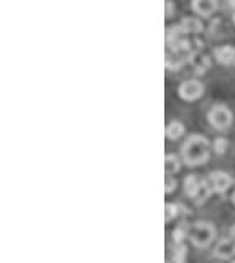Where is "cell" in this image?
<instances>
[{
  "instance_id": "4",
  "label": "cell",
  "mask_w": 235,
  "mask_h": 263,
  "mask_svg": "<svg viewBox=\"0 0 235 263\" xmlns=\"http://www.w3.org/2000/svg\"><path fill=\"white\" fill-rule=\"evenodd\" d=\"M202 92H204V86L194 79L184 81L183 84L179 86V95H181V99H184V100H196L201 97Z\"/></svg>"
},
{
  "instance_id": "1",
  "label": "cell",
  "mask_w": 235,
  "mask_h": 263,
  "mask_svg": "<svg viewBox=\"0 0 235 263\" xmlns=\"http://www.w3.org/2000/svg\"><path fill=\"white\" fill-rule=\"evenodd\" d=\"M181 153L187 166H199L209 158V142L202 135H191L184 142Z\"/></svg>"
},
{
  "instance_id": "16",
  "label": "cell",
  "mask_w": 235,
  "mask_h": 263,
  "mask_svg": "<svg viewBox=\"0 0 235 263\" xmlns=\"http://www.w3.org/2000/svg\"><path fill=\"white\" fill-rule=\"evenodd\" d=\"M186 234H189V230H186L184 227H178V229H176V230L173 232V240H174V243H176V245H178V243H183Z\"/></svg>"
},
{
  "instance_id": "8",
  "label": "cell",
  "mask_w": 235,
  "mask_h": 263,
  "mask_svg": "<svg viewBox=\"0 0 235 263\" xmlns=\"http://www.w3.org/2000/svg\"><path fill=\"white\" fill-rule=\"evenodd\" d=\"M192 9L199 15L209 17L217 9V0H192Z\"/></svg>"
},
{
  "instance_id": "10",
  "label": "cell",
  "mask_w": 235,
  "mask_h": 263,
  "mask_svg": "<svg viewBox=\"0 0 235 263\" xmlns=\"http://www.w3.org/2000/svg\"><path fill=\"white\" fill-rule=\"evenodd\" d=\"M183 134H184V125L181 123V122H178V120H173L166 127V137H168L169 140L179 139V137L183 135Z\"/></svg>"
},
{
  "instance_id": "23",
  "label": "cell",
  "mask_w": 235,
  "mask_h": 263,
  "mask_svg": "<svg viewBox=\"0 0 235 263\" xmlns=\"http://www.w3.org/2000/svg\"><path fill=\"white\" fill-rule=\"evenodd\" d=\"M232 263H235V260H233V261H232Z\"/></svg>"
},
{
  "instance_id": "15",
  "label": "cell",
  "mask_w": 235,
  "mask_h": 263,
  "mask_svg": "<svg viewBox=\"0 0 235 263\" xmlns=\"http://www.w3.org/2000/svg\"><path fill=\"white\" fill-rule=\"evenodd\" d=\"M176 216H178V206L166 204V207H164V220L169 222V220H173Z\"/></svg>"
},
{
  "instance_id": "11",
  "label": "cell",
  "mask_w": 235,
  "mask_h": 263,
  "mask_svg": "<svg viewBox=\"0 0 235 263\" xmlns=\"http://www.w3.org/2000/svg\"><path fill=\"white\" fill-rule=\"evenodd\" d=\"M201 183L202 181H199V179L196 178V176H187L186 179H184V193L187 194V196H191V197H194L196 196V193H197V189H199V186H201Z\"/></svg>"
},
{
  "instance_id": "14",
  "label": "cell",
  "mask_w": 235,
  "mask_h": 263,
  "mask_svg": "<svg viewBox=\"0 0 235 263\" xmlns=\"http://www.w3.org/2000/svg\"><path fill=\"white\" fill-rule=\"evenodd\" d=\"M227 147H228L227 139H222V137H219V139L214 140V150H215L217 155H224L225 150H227Z\"/></svg>"
},
{
  "instance_id": "6",
  "label": "cell",
  "mask_w": 235,
  "mask_h": 263,
  "mask_svg": "<svg viewBox=\"0 0 235 263\" xmlns=\"http://www.w3.org/2000/svg\"><path fill=\"white\" fill-rule=\"evenodd\" d=\"M214 53H215L217 61H219L220 64L235 66V46H230V45L219 46Z\"/></svg>"
},
{
  "instance_id": "19",
  "label": "cell",
  "mask_w": 235,
  "mask_h": 263,
  "mask_svg": "<svg viewBox=\"0 0 235 263\" xmlns=\"http://www.w3.org/2000/svg\"><path fill=\"white\" fill-rule=\"evenodd\" d=\"M230 235H232V238H233V240H235V225L232 227V232H230Z\"/></svg>"
},
{
  "instance_id": "21",
  "label": "cell",
  "mask_w": 235,
  "mask_h": 263,
  "mask_svg": "<svg viewBox=\"0 0 235 263\" xmlns=\"http://www.w3.org/2000/svg\"><path fill=\"white\" fill-rule=\"evenodd\" d=\"M232 202H233V204H235V191H233V193H232Z\"/></svg>"
},
{
  "instance_id": "5",
  "label": "cell",
  "mask_w": 235,
  "mask_h": 263,
  "mask_svg": "<svg viewBox=\"0 0 235 263\" xmlns=\"http://www.w3.org/2000/svg\"><path fill=\"white\" fill-rule=\"evenodd\" d=\"M209 184L212 186L214 191H217V193H220V194H224L225 191L230 188L232 179L224 171H214V173H210V176H209Z\"/></svg>"
},
{
  "instance_id": "20",
  "label": "cell",
  "mask_w": 235,
  "mask_h": 263,
  "mask_svg": "<svg viewBox=\"0 0 235 263\" xmlns=\"http://www.w3.org/2000/svg\"><path fill=\"white\" fill-rule=\"evenodd\" d=\"M228 5H230V7H233V9H235V0H228Z\"/></svg>"
},
{
  "instance_id": "17",
  "label": "cell",
  "mask_w": 235,
  "mask_h": 263,
  "mask_svg": "<svg viewBox=\"0 0 235 263\" xmlns=\"http://www.w3.org/2000/svg\"><path fill=\"white\" fill-rule=\"evenodd\" d=\"M174 188H176V181H174V179H173L171 176L168 175V178L164 179V193L169 194Z\"/></svg>"
},
{
  "instance_id": "2",
  "label": "cell",
  "mask_w": 235,
  "mask_h": 263,
  "mask_svg": "<svg viewBox=\"0 0 235 263\" xmlns=\"http://www.w3.org/2000/svg\"><path fill=\"white\" fill-rule=\"evenodd\" d=\"M189 238L191 242L196 245V247H207V245L212 242V238L215 235V230L212 224L209 222H196L194 225L189 229Z\"/></svg>"
},
{
  "instance_id": "18",
  "label": "cell",
  "mask_w": 235,
  "mask_h": 263,
  "mask_svg": "<svg viewBox=\"0 0 235 263\" xmlns=\"http://www.w3.org/2000/svg\"><path fill=\"white\" fill-rule=\"evenodd\" d=\"M173 14V4L171 2H166V17H169Z\"/></svg>"
},
{
  "instance_id": "12",
  "label": "cell",
  "mask_w": 235,
  "mask_h": 263,
  "mask_svg": "<svg viewBox=\"0 0 235 263\" xmlns=\"http://www.w3.org/2000/svg\"><path fill=\"white\" fill-rule=\"evenodd\" d=\"M179 168H181V165H179L178 157H174V155H166V157H164V173H166V175L178 173Z\"/></svg>"
},
{
  "instance_id": "3",
  "label": "cell",
  "mask_w": 235,
  "mask_h": 263,
  "mask_svg": "<svg viewBox=\"0 0 235 263\" xmlns=\"http://www.w3.org/2000/svg\"><path fill=\"white\" fill-rule=\"evenodd\" d=\"M207 118H209V122H210V125H212L214 128L225 130V128L230 127L233 115H232V112L228 110L225 105H214L212 109L209 110Z\"/></svg>"
},
{
  "instance_id": "13",
  "label": "cell",
  "mask_w": 235,
  "mask_h": 263,
  "mask_svg": "<svg viewBox=\"0 0 235 263\" xmlns=\"http://www.w3.org/2000/svg\"><path fill=\"white\" fill-rule=\"evenodd\" d=\"M186 258V247L183 243H178L173 250V260L174 263H183Z\"/></svg>"
},
{
  "instance_id": "22",
  "label": "cell",
  "mask_w": 235,
  "mask_h": 263,
  "mask_svg": "<svg viewBox=\"0 0 235 263\" xmlns=\"http://www.w3.org/2000/svg\"><path fill=\"white\" fill-rule=\"evenodd\" d=\"M233 22H235V14H233Z\"/></svg>"
},
{
  "instance_id": "9",
  "label": "cell",
  "mask_w": 235,
  "mask_h": 263,
  "mask_svg": "<svg viewBox=\"0 0 235 263\" xmlns=\"http://www.w3.org/2000/svg\"><path fill=\"white\" fill-rule=\"evenodd\" d=\"M179 28L183 33H197L202 30V23L199 19H194V17H186V19L181 20Z\"/></svg>"
},
{
  "instance_id": "7",
  "label": "cell",
  "mask_w": 235,
  "mask_h": 263,
  "mask_svg": "<svg viewBox=\"0 0 235 263\" xmlns=\"http://www.w3.org/2000/svg\"><path fill=\"white\" fill-rule=\"evenodd\" d=\"M233 255H235V240L225 238V240L219 242V245L215 247V256H219L222 260L230 258Z\"/></svg>"
}]
</instances>
